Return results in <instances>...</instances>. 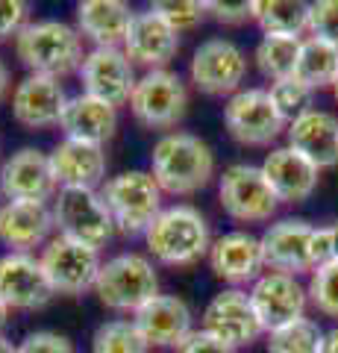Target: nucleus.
Returning <instances> with one entry per match:
<instances>
[{"mask_svg": "<svg viewBox=\"0 0 338 353\" xmlns=\"http://www.w3.org/2000/svg\"><path fill=\"white\" fill-rule=\"evenodd\" d=\"M177 353H235L230 345L218 341L215 336H209L206 330H194V333L177 345Z\"/></svg>", "mask_w": 338, "mask_h": 353, "instance_id": "ea45409f", "label": "nucleus"}, {"mask_svg": "<svg viewBox=\"0 0 338 353\" xmlns=\"http://www.w3.org/2000/svg\"><path fill=\"white\" fill-rule=\"evenodd\" d=\"M53 189L50 157L36 148H21L0 165V194L9 203H45Z\"/></svg>", "mask_w": 338, "mask_h": 353, "instance_id": "2eb2a0df", "label": "nucleus"}, {"mask_svg": "<svg viewBox=\"0 0 338 353\" xmlns=\"http://www.w3.org/2000/svg\"><path fill=\"white\" fill-rule=\"evenodd\" d=\"M59 127L65 130V139L103 148L115 136L118 115H115V106L89 94H77V97H68V103H65Z\"/></svg>", "mask_w": 338, "mask_h": 353, "instance_id": "a878e982", "label": "nucleus"}, {"mask_svg": "<svg viewBox=\"0 0 338 353\" xmlns=\"http://www.w3.org/2000/svg\"><path fill=\"white\" fill-rule=\"evenodd\" d=\"M306 294H309L312 306L318 309L321 315L338 318V262L335 259H330L326 265L312 271Z\"/></svg>", "mask_w": 338, "mask_h": 353, "instance_id": "473e14b6", "label": "nucleus"}, {"mask_svg": "<svg viewBox=\"0 0 338 353\" xmlns=\"http://www.w3.org/2000/svg\"><path fill=\"white\" fill-rule=\"evenodd\" d=\"M206 12L221 24H244L247 18H253V3L250 0H238V3H224V0H212L206 3Z\"/></svg>", "mask_w": 338, "mask_h": 353, "instance_id": "58836bf2", "label": "nucleus"}, {"mask_svg": "<svg viewBox=\"0 0 338 353\" xmlns=\"http://www.w3.org/2000/svg\"><path fill=\"white\" fill-rule=\"evenodd\" d=\"M94 294L109 309L138 312L145 303L159 297V277L150 259H145L141 253H118L101 265Z\"/></svg>", "mask_w": 338, "mask_h": 353, "instance_id": "39448f33", "label": "nucleus"}, {"mask_svg": "<svg viewBox=\"0 0 338 353\" xmlns=\"http://www.w3.org/2000/svg\"><path fill=\"white\" fill-rule=\"evenodd\" d=\"M39 262L56 294H83L85 289H94V280L103 265L94 248H85L65 236L50 239Z\"/></svg>", "mask_w": 338, "mask_h": 353, "instance_id": "9b49d317", "label": "nucleus"}, {"mask_svg": "<svg viewBox=\"0 0 338 353\" xmlns=\"http://www.w3.org/2000/svg\"><path fill=\"white\" fill-rule=\"evenodd\" d=\"M53 180L62 189H97L106 180V153L97 145L65 139L50 153Z\"/></svg>", "mask_w": 338, "mask_h": 353, "instance_id": "4be33fe9", "label": "nucleus"}, {"mask_svg": "<svg viewBox=\"0 0 338 353\" xmlns=\"http://www.w3.org/2000/svg\"><path fill=\"white\" fill-rule=\"evenodd\" d=\"M338 77V50L321 39H306L300 44V57L294 65V80L312 92L330 88Z\"/></svg>", "mask_w": 338, "mask_h": 353, "instance_id": "cd10ccee", "label": "nucleus"}, {"mask_svg": "<svg viewBox=\"0 0 338 353\" xmlns=\"http://www.w3.org/2000/svg\"><path fill=\"white\" fill-rule=\"evenodd\" d=\"M262 174L279 203H303L318 189V168L291 148L271 150L262 162Z\"/></svg>", "mask_w": 338, "mask_h": 353, "instance_id": "5701e85b", "label": "nucleus"}, {"mask_svg": "<svg viewBox=\"0 0 338 353\" xmlns=\"http://www.w3.org/2000/svg\"><path fill=\"white\" fill-rule=\"evenodd\" d=\"M53 224V209L47 203H6L0 206V241L12 253H30L45 245Z\"/></svg>", "mask_w": 338, "mask_h": 353, "instance_id": "393cba45", "label": "nucleus"}, {"mask_svg": "<svg viewBox=\"0 0 338 353\" xmlns=\"http://www.w3.org/2000/svg\"><path fill=\"white\" fill-rule=\"evenodd\" d=\"M224 124L238 145L262 148L279 136L286 121L277 112L268 88H244V92H235L224 106Z\"/></svg>", "mask_w": 338, "mask_h": 353, "instance_id": "9d476101", "label": "nucleus"}, {"mask_svg": "<svg viewBox=\"0 0 338 353\" xmlns=\"http://www.w3.org/2000/svg\"><path fill=\"white\" fill-rule=\"evenodd\" d=\"M56 294L41 262L32 253L0 256V301L9 309H41Z\"/></svg>", "mask_w": 338, "mask_h": 353, "instance_id": "f3484780", "label": "nucleus"}, {"mask_svg": "<svg viewBox=\"0 0 338 353\" xmlns=\"http://www.w3.org/2000/svg\"><path fill=\"white\" fill-rule=\"evenodd\" d=\"M145 241L150 253L165 265H191L200 256H206L212 248L209 224L189 203L162 209L154 224L147 227Z\"/></svg>", "mask_w": 338, "mask_h": 353, "instance_id": "20e7f679", "label": "nucleus"}, {"mask_svg": "<svg viewBox=\"0 0 338 353\" xmlns=\"http://www.w3.org/2000/svg\"><path fill=\"white\" fill-rule=\"evenodd\" d=\"M268 94H271V101H274L277 106V112L282 115V121H291L294 118H300L306 109H312V88H306L303 83H297L294 77H288V80H277V83H271L268 88Z\"/></svg>", "mask_w": 338, "mask_h": 353, "instance_id": "72a5a7b5", "label": "nucleus"}, {"mask_svg": "<svg viewBox=\"0 0 338 353\" xmlns=\"http://www.w3.org/2000/svg\"><path fill=\"white\" fill-rule=\"evenodd\" d=\"M15 353H74V347H71V341L65 336L41 330V333H30L15 347Z\"/></svg>", "mask_w": 338, "mask_h": 353, "instance_id": "4c0bfd02", "label": "nucleus"}, {"mask_svg": "<svg viewBox=\"0 0 338 353\" xmlns=\"http://www.w3.org/2000/svg\"><path fill=\"white\" fill-rule=\"evenodd\" d=\"M9 80H12V77H9V68H6V62L0 59V101L9 94Z\"/></svg>", "mask_w": 338, "mask_h": 353, "instance_id": "79ce46f5", "label": "nucleus"}, {"mask_svg": "<svg viewBox=\"0 0 338 353\" xmlns=\"http://www.w3.org/2000/svg\"><path fill=\"white\" fill-rule=\"evenodd\" d=\"M288 148L306 157L315 168L338 165V118L326 109H306L288 124Z\"/></svg>", "mask_w": 338, "mask_h": 353, "instance_id": "aec40b11", "label": "nucleus"}, {"mask_svg": "<svg viewBox=\"0 0 338 353\" xmlns=\"http://www.w3.org/2000/svg\"><path fill=\"white\" fill-rule=\"evenodd\" d=\"M191 83L206 94H235L244 83L247 59L230 39H206L191 57Z\"/></svg>", "mask_w": 338, "mask_h": 353, "instance_id": "4468645a", "label": "nucleus"}, {"mask_svg": "<svg viewBox=\"0 0 338 353\" xmlns=\"http://www.w3.org/2000/svg\"><path fill=\"white\" fill-rule=\"evenodd\" d=\"M326 230H330V253H332V259L338 262V221L332 227H326Z\"/></svg>", "mask_w": 338, "mask_h": 353, "instance_id": "37998d69", "label": "nucleus"}, {"mask_svg": "<svg viewBox=\"0 0 338 353\" xmlns=\"http://www.w3.org/2000/svg\"><path fill=\"white\" fill-rule=\"evenodd\" d=\"M103 203L115 227L127 236L147 233V227L162 212V189L147 171H124L103 185Z\"/></svg>", "mask_w": 338, "mask_h": 353, "instance_id": "423d86ee", "label": "nucleus"}, {"mask_svg": "<svg viewBox=\"0 0 338 353\" xmlns=\"http://www.w3.org/2000/svg\"><path fill=\"white\" fill-rule=\"evenodd\" d=\"M203 330L218 341L230 345L233 350L253 345L262 333L253 303H250V294L242 289H226L212 297L203 312Z\"/></svg>", "mask_w": 338, "mask_h": 353, "instance_id": "dca6fc26", "label": "nucleus"}, {"mask_svg": "<svg viewBox=\"0 0 338 353\" xmlns=\"http://www.w3.org/2000/svg\"><path fill=\"white\" fill-rule=\"evenodd\" d=\"M185 106H189V94H185L182 80L165 68L138 77L133 97H129V109H133L136 121L150 130L173 127L185 115Z\"/></svg>", "mask_w": 338, "mask_h": 353, "instance_id": "1a4fd4ad", "label": "nucleus"}, {"mask_svg": "<svg viewBox=\"0 0 338 353\" xmlns=\"http://www.w3.org/2000/svg\"><path fill=\"white\" fill-rule=\"evenodd\" d=\"M0 353H15V347H12V341H6L3 336H0Z\"/></svg>", "mask_w": 338, "mask_h": 353, "instance_id": "c03bdc74", "label": "nucleus"}, {"mask_svg": "<svg viewBox=\"0 0 338 353\" xmlns=\"http://www.w3.org/2000/svg\"><path fill=\"white\" fill-rule=\"evenodd\" d=\"M15 53L32 74L59 77L80 71L83 65V36L62 21H36L15 36Z\"/></svg>", "mask_w": 338, "mask_h": 353, "instance_id": "7ed1b4c3", "label": "nucleus"}, {"mask_svg": "<svg viewBox=\"0 0 338 353\" xmlns=\"http://www.w3.org/2000/svg\"><path fill=\"white\" fill-rule=\"evenodd\" d=\"M150 345L133 321H106L94 330L92 353H147Z\"/></svg>", "mask_w": 338, "mask_h": 353, "instance_id": "2f4dec72", "label": "nucleus"}, {"mask_svg": "<svg viewBox=\"0 0 338 353\" xmlns=\"http://www.w3.org/2000/svg\"><path fill=\"white\" fill-rule=\"evenodd\" d=\"M65 103H68V97H65V88L59 80L30 74L27 80L18 83L12 94V115L27 130H47L62 121Z\"/></svg>", "mask_w": 338, "mask_h": 353, "instance_id": "a211bd4d", "label": "nucleus"}, {"mask_svg": "<svg viewBox=\"0 0 338 353\" xmlns=\"http://www.w3.org/2000/svg\"><path fill=\"white\" fill-rule=\"evenodd\" d=\"M262 259L271 271L297 277L303 271H315L332 259L330 253V230L312 227L300 218H282L265 230L259 239Z\"/></svg>", "mask_w": 338, "mask_h": 353, "instance_id": "f03ea898", "label": "nucleus"}, {"mask_svg": "<svg viewBox=\"0 0 338 353\" xmlns=\"http://www.w3.org/2000/svg\"><path fill=\"white\" fill-rule=\"evenodd\" d=\"M80 83L83 94L97 97V101L118 109L129 103L138 80L133 62L121 48H94L92 53H85L80 65Z\"/></svg>", "mask_w": 338, "mask_h": 353, "instance_id": "ddd939ff", "label": "nucleus"}, {"mask_svg": "<svg viewBox=\"0 0 338 353\" xmlns=\"http://www.w3.org/2000/svg\"><path fill=\"white\" fill-rule=\"evenodd\" d=\"M253 21L265 36H294L309 24V6L297 0H253Z\"/></svg>", "mask_w": 338, "mask_h": 353, "instance_id": "c85d7f7f", "label": "nucleus"}, {"mask_svg": "<svg viewBox=\"0 0 338 353\" xmlns=\"http://www.w3.org/2000/svg\"><path fill=\"white\" fill-rule=\"evenodd\" d=\"M53 224L59 236L94 250H101L115 233V221L103 197L92 189H59L53 203Z\"/></svg>", "mask_w": 338, "mask_h": 353, "instance_id": "0eeeda50", "label": "nucleus"}, {"mask_svg": "<svg viewBox=\"0 0 338 353\" xmlns=\"http://www.w3.org/2000/svg\"><path fill=\"white\" fill-rule=\"evenodd\" d=\"M247 294L259 318L262 333H274V330L300 321L306 301H309L306 285L297 277H291V274H279V271L262 274Z\"/></svg>", "mask_w": 338, "mask_h": 353, "instance_id": "f8f14e48", "label": "nucleus"}, {"mask_svg": "<svg viewBox=\"0 0 338 353\" xmlns=\"http://www.w3.org/2000/svg\"><path fill=\"white\" fill-rule=\"evenodd\" d=\"M6 315H9V306H6L3 301H0V327L6 324Z\"/></svg>", "mask_w": 338, "mask_h": 353, "instance_id": "a18cd8bd", "label": "nucleus"}, {"mask_svg": "<svg viewBox=\"0 0 338 353\" xmlns=\"http://www.w3.org/2000/svg\"><path fill=\"white\" fill-rule=\"evenodd\" d=\"M150 174L168 194H194L215 174V153L191 132H168L150 153Z\"/></svg>", "mask_w": 338, "mask_h": 353, "instance_id": "f257e3e1", "label": "nucleus"}, {"mask_svg": "<svg viewBox=\"0 0 338 353\" xmlns=\"http://www.w3.org/2000/svg\"><path fill=\"white\" fill-rule=\"evenodd\" d=\"M321 353H338V327H332L330 333H324Z\"/></svg>", "mask_w": 338, "mask_h": 353, "instance_id": "a19ab883", "label": "nucleus"}, {"mask_svg": "<svg viewBox=\"0 0 338 353\" xmlns=\"http://www.w3.org/2000/svg\"><path fill=\"white\" fill-rule=\"evenodd\" d=\"M300 39L294 36H265L256 44V65L268 80H288L300 57Z\"/></svg>", "mask_w": 338, "mask_h": 353, "instance_id": "c756f323", "label": "nucleus"}, {"mask_svg": "<svg viewBox=\"0 0 338 353\" xmlns=\"http://www.w3.org/2000/svg\"><path fill=\"white\" fill-rule=\"evenodd\" d=\"M209 265L215 271V277H221L226 283H256L262 277V268H265V259H262V245L256 236L250 233H224L212 241L209 248Z\"/></svg>", "mask_w": 338, "mask_h": 353, "instance_id": "b1692460", "label": "nucleus"}, {"mask_svg": "<svg viewBox=\"0 0 338 353\" xmlns=\"http://www.w3.org/2000/svg\"><path fill=\"white\" fill-rule=\"evenodd\" d=\"M218 197H221L224 212L235 221H244V224L271 221L279 206L274 189L256 165H230L221 174Z\"/></svg>", "mask_w": 338, "mask_h": 353, "instance_id": "6e6552de", "label": "nucleus"}, {"mask_svg": "<svg viewBox=\"0 0 338 353\" xmlns=\"http://www.w3.org/2000/svg\"><path fill=\"white\" fill-rule=\"evenodd\" d=\"M306 30L312 32V39H321L338 50V0H318V3H309Z\"/></svg>", "mask_w": 338, "mask_h": 353, "instance_id": "c9c22d12", "label": "nucleus"}, {"mask_svg": "<svg viewBox=\"0 0 338 353\" xmlns=\"http://www.w3.org/2000/svg\"><path fill=\"white\" fill-rule=\"evenodd\" d=\"M30 3L24 0H0V41L18 36L27 27Z\"/></svg>", "mask_w": 338, "mask_h": 353, "instance_id": "e433bc0d", "label": "nucleus"}, {"mask_svg": "<svg viewBox=\"0 0 338 353\" xmlns=\"http://www.w3.org/2000/svg\"><path fill=\"white\" fill-rule=\"evenodd\" d=\"M324 333L312 318H300L282 330L268 333V353H321Z\"/></svg>", "mask_w": 338, "mask_h": 353, "instance_id": "7c9ffc66", "label": "nucleus"}, {"mask_svg": "<svg viewBox=\"0 0 338 353\" xmlns=\"http://www.w3.org/2000/svg\"><path fill=\"white\" fill-rule=\"evenodd\" d=\"M332 94H335V101H338V77H335V83H332Z\"/></svg>", "mask_w": 338, "mask_h": 353, "instance_id": "49530a36", "label": "nucleus"}, {"mask_svg": "<svg viewBox=\"0 0 338 353\" xmlns=\"http://www.w3.org/2000/svg\"><path fill=\"white\" fill-rule=\"evenodd\" d=\"M133 324L150 347H177L189 339L191 330V309L185 301L171 294H159L136 312Z\"/></svg>", "mask_w": 338, "mask_h": 353, "instance_id": "412c9836", "label": "nucleus"}, {"mask_svg": "<svg viewBox=\"0 0 338 353\" xmlns=\"http://www.w3.org/2000/svg\"><path fill=\"white\" fill-rule=\"evenodd\" d=\"M173 32H189L206 18V3L198 0H159L150 6Z\"/></svg>", "mask_w": 338, "mask_h": 353, "instance_id": "f704fd0d", "label": "nucleus"}, {"mask_svg": "<svg viewBox=\"0 0 338 353\" xmlns=\"http://www.w3.org/2000/svg\"><path fill=\"white\" fill-rule=\"evenodd\" d=\"M177 50H180V32H173L154 9L133 15V24H129L124 39V53L129 57V62L159 71L162 65H168L177 57Z\"/></svg>", "mask_w": 338, "mask_h": 353, "instance_id": "6ab92c4d", "label": "nucleus"}, {"mask_svg": "<svg viewBox=\"0 0 338 353\" xmlns=\"http://www.w3.org/2000/svg\"><path fill=\"white\" fill-rule=\"evenodd\" d=\"M133 12L121 0H85L77 6V27L97 48H121Z\"/></svg>", "mask_w": 338, "mask_h": 353, "instance_id": "bb28decb", "label": "nucleus"}]
</instances>
